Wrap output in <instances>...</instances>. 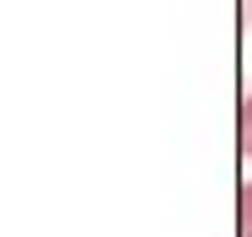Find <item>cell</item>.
<instances>
[{
	"label": "cell",
	"mask_w": 252,
	"mask_h": 237,
	"mask_svg": "<svg viewBox=\"0 0 252 237\" xmlns=\"http://www.w3.org/2000/svg\"><path fill=\"white\" fill-rule=\"evenodd\" d=\"M236 137H242V153L252 158V90L242 95V116H236Z\"/></svg>",
	"instance_id": "1"
},
{
	"label": "cell",
	"mask_w": 252,
	"mask_h": 237,
	"mask_svg": "<svg viewBox=\"0 0 252 237\" xmlns=\"http://www.w3.org/2000/svg\"><path fill=\"white\" fill-rule=\"evenodd\" d=\"M236 221H242V237H252V179L242 185V195H236Z\"/></svg>",
	"instance_id": "2"
}]
</instances>
